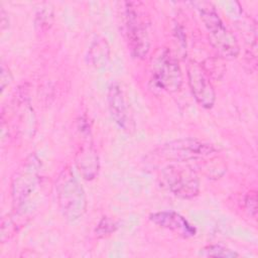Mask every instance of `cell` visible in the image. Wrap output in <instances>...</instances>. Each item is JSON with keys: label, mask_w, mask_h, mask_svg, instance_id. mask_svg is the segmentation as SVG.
<instances>
[{"label": "cell", "mask_w": 258, "mask_h": 258, "mask_svg": "<svg viewBox=\"0 0 258 258\" xmlns=\"http://www.w3.org/2000/svg\"><path fill=\"white\" fill-rule=\"evenodd\" d=\"M199 254L205 257H221V258H236L239 256L238 252L222 244L207 245L200 250Z\"/></svg>", "instance_id": "13"}, {"label": "cell", "mask_w": 258, "mask_h": 258, "mask_svg": "<svg viewBox=\"0 0 258 258\" xmlns=\"http://www.w3.org/2000/svg\"><path fill=\"white\" fill-rule=\"evenodd\" d=\"M204 22L209 39L218 53L228 59L236 58L240 48L234 34L225 26L214 5L210 2H194Z\"/></svg>", "instance_id": "1"}, {"label": "cell", "mask_w": 258, "mask_h": 258, "mask_svg": "<svg viewBox=\"0 0 258 258\" xmlns=\"http://www.w3.org/2000/svg\"><path fill=\"white\" fill-rule=\"evenodd\" d=\"M11 81H12V75H11L9 69L4 63H2V66H1V76H0L1 92L4 91L5 87L8 86Z\"/></svg>", "instance_id": "17"}, {"label": "cell", "mask_w": 258, "mask_h": 258, "mask_svg": "<svg viewBox=\"0 0 258 258\" xmlns=\"http://www.w3.org/2000/svg\"><path fill=\"white\" fill-rule=\"evenodd\" d=\"M245 209L251 217L256 218V214H257V195H256L255 190L250 191L246 196V198H245Z\"/></svg>", "instance_id": "16"}, {"label": "cell", "mask_w": 258, "mask_h": 258, "mask_svg": "<svg viewBox=\"0 0 258 258\" xmlns=\"http://www.w3.org/2000/svg\"><path fill=\"white\" fill-rule=\"evenodd\" d=\"M9 26V19L7 16V13L5 12V10L2 8L1 9V29L4 30L6 27Z\"/></svg>", "instance_id": "18"}, {"label": "cell", "mask_w": 258, "mask_h": 258, "mask_svg": "<svg viewBox=\"0 0 258 258\" xmlns=\"http://www.w3.org/2000/svg\"><path fill=\"white\" fill-rule=\"evenodd\" d=\"M214 144L198 138L186 137L166 142L154 150L158 158L171 162L199 161L217 153Z\"/></svg>", "instance_id": "3"}, {"label": "cell", "mask_w": 258, "mask_h": 258, "mask_svg": "<svg viewBox=\"0 0 258 258\" xmlns=\"http://www.w3.org/2000/svg\"><path fill=\"white\" fill-rule=\"evenodd\" d=\"M149 220L158 227L170 230L184 238L194 237L197 229L183 216L174 211H160L149 215Z\"/></svg>", "instance_id": "10"}, {"label": "cell", "mask_w": 258, "mask_h": 258, "mask_svg": "<svg viewBox=\"0 0 258 258\" xmlns=\"http://www.w3.org/2000/svg\"><path fill=\"white\" fill-rule=\"evenodd\" d=\"M118 227H119V224L115 220L109 217H103L99 221L95 229V234L98 238H104L115 233Z\"/></svg>", "instance_id": "14"}, {"label": "cell", "mask_w": 258, "mask_h": 258, "mask_svg": "<svg viewBox=\"0 0 258 258\" xmlns=\"http://www.w3.org/2000/svg\"><path fill=\"white\" fill-rule=\"evenodd\" d=\"M136 2L124 3V33L128 48L136 58H145L149 52L150 41L146 24L137 8Z\"/></svg>", "instance_id": "4"}, {"label": "cell", "mask_w": 258, "mask_h": 258, "mask_svg": "<svg viewBox=\"0 0 258 258\" xmlns=\"http://www.w3.org/2000/svg\"><path fill=\"white\" fill-rule=\"evenodd\" d=\"M187 78L194 98L205 109H212L216 102V92L202 68L195 61L187 66Z\"/></svg>", "instance_id": "9"}, {"label": "cell", "mask_w": 258, "mask_h": 258, "mask_svg": "<svg viewBox=\"0 0 258 258\" xmlns=\"http://www.w3.org/2000/svg\"><path fill=\"white\" fill-rule=\"evenodd\" d=\"M41 162L31 153L15 171L11 182V196L14 207L21 208L32 195L39 182Z\"/></svg>", "instance_id": "6"}, {"label": "cell", "mask_w": 258, "mask_h": 258, "mask_svg": "<svg viewBox=\"0 0 258 258\" xmlns=\"http://www.w3.org/2000/svg\"><path fill=\"white\" fill-rule=\"evenodd\" d=\"M161 177L175 197L189 200L200 192V178L194 167L186 163L174 162L161 170Z\"/></svg>", "instance_id": "5"}, {"label": "cell", "mask_w": 258, "mask_h": 258, "mask_svg": "<svg viewBox=\"0 0 258 258\" xmlns=\"http://www.w3.org/2000/svg\"><path fill=\"white\" fill-rule=\"evenodd\" d=\"M89 137L81 143L76 153V165L86 180L94 179L98 175L100 168L98 153Z\"/></svg>", "instance_id": "11"}, {"label": "cell", "mask_w": 258, "mask_h": 258, "mask_svg": "<svg viewBox=\"0 0 258 258\" xmlns=\"http://www.w3.org/2000/svg\"><path fill=\"white\" fill-rule=\"evenodd\" d=\"M182 73L177 59L166 48L160 49L152 59V82L168 93H175L182 86Z\"/></svg>", "instance_id": "7"}, {"label": "cell", "mask_w": 258, "mask_h": 258, "mask_svg": "<svg viewBox=\"0 0 258 258\" xmlns=\"http://www.w3.org/2000/svg\"><path fill=\"white\" fill-rule=\"evenodd\" d=\"M107 101L109 111L114 122L124 132L132 134L136 128L135 121L124 91L119 83L114 82L109 86Z\"/></svg>", "instance_id": "8"}, {"label": "cell", "mask_w": 258, "mask_h": 258, "mask_svg": "<svg viewBox=\"0 0 258 258\" xmlns=\"http://www.w3.org/2000/svg\"><path fill=\"white\" fill-rule=\"evenodd\" d=\"M53 19V10L52 8L42 7L40 8L35 16V26L39 28V30H44L49 28Z\"/></svg>", "instance_id": "15"}, {"label": "cell", "mask_w": 258, "mask_h": 258, "mask_svg": "<svg viewBox=\"0 0 258 258\" xmlns=\"http://www.w3.org/2000/svg\"><path fill=\"white\" fill-rule=\"evenodd\" d=\"M58 208L69 222L80 220L87 210L86 194L70 167L63 168L55 181Z\"/></svg>", "instance_id": "2"}, {"label": "cell", "mask_w": 258, "mask_h": 258, "mask_svg": "<svg viewBox=\"0 0 258 258\" xmlns=\"http://www.w3.org/2000/svg\"><path fill=\"white\" fill-rule=\"evenodd\" d=\"M89 59L96 69L105 68L110 60V46L104 37L97 36L89 48Z\"/></svg>", "instance_id": "12"}]
</instances>
